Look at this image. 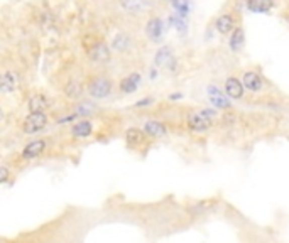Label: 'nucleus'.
<instances>
[{"label": "nucleus", "instance_id": "10", "mask_svg": "<svg viewBox=\"0 0 289 243\" xmlns=\"http://www.w3.org/2000/svg\"><path fill=\"white\" fill-rule=\"evenodd\" d=\"M146 32H148V37L151 41L158 42L161 39V36H163V21L158 17L151 19L148 22V27H146Z\"/></svg>", "mask_w": 289, "mask_h": 243}, {"label": "nucleus", "instance_id": "6", "mask_svg": "<svg viewBox=\"0 0 289 243\" xmlns=\"http://www.w3.org/2000/svg\"><path fill=\"white\" fill-rule=\"evenodd\" d=\"M93 132V125L88 120H80L71 127V135L75 139H88Z\"/></svg>", "mask_w": 289, "mask_h": 243}, {"label": "nucleus", "instance_id": "15", "mask_svg": "<svg viewBox=\"0 0 289 243\" xmlns=\"http://www.w3.org/2000/svg\"><path fill=\"white\" fill-rule=\"evenodd\" d=\"M244 39H245L244 29L242 27H235L234 32H232V36H230V47L234 51H239L240 47L244 46Z\"/></svg>", "mask_w": 289, "mask_h": 243}, {"label": "nucleus", "instance_id": "2", "mask_svg": "<svg viewBox=\"0 0 289 243\" xmlns=\"http://www.w3.org/2000/svg\"><path fill=\"white\" fill-rule=\"evenodd\" d=\"M47 125V117L44 112H31L29 115L24 118L22 130L26 133H36L41 132Z\"/></svg>", "mask_w": 289, "mask_h": 243}, {"label": "nucleus", "instance_id": "17", "mask_svg": "<svg viewBox=\"0 0 289 243\" xmlns=\"http://www.w3.org/2000/svg\"><path fill=\"white\" fill-rule=\"evenodd\" d=\"M146 132H140L139 128H129L125 133V139H127V144L129 145H135V144H140L142 139H144Z\"/></svg>", "mask_w": 289, "mask_h": 243}, {"label": "nucleus", "instance_id": "1", "mask_svg": "<svg viewBox=\"0 0 289 243\" xmlns=\"http://www.w3.org/2000/svg\"><path fill=\"white\" fill-rule=\"evenodd\" d=\"M216 117V112L213 110H198L195 113H191L188 118V125L189 128L196 132H203V130H208L213 123V118Z\"/></svg>", "mask_w": 289, "mask_h": 243}, {"label": "nucleus", "instance_id": "13", "mask_svg": "<svg viewBox=\"0 0 289 243\" xmlns=\"http://www.w3.org/2000/svg\"><path fill=\"white\" fill-rule=\"evenodd\" d=\"M274 7V0H247V9L250 12L264 14Z\"/></svg>", "mask_w": 289, "mask_h": 243}, {"label": "nucleus", "instance_id": "3", "mask_svg": "<svg viewBox=\"0 0 289 243\" xmlns=\"http://www.w3.org/2000/svg\"><path fill=\"white\" fill-rule=\"evenodd\" d=\"M88 92L93 98H107L108 95L112 93V81L110 78H105V76H98L95 78L88 87Z\"/></svg>", "mask_w": 289, "mask_h": 243}, {"label": "nucleus", "instance_id": "5", "mask_svg": "<svg viewBox=\"0 0 289 243\" xmlns=\"http://www.w3.org/2000/svg\"><path fill=\"white\" fill-rule=\"evenodd\" d=\"M244 87L250 90V92H260V90L264 88V79L262 76L259 73H255V71H247V73L244 74Z\"/></svg>", "mask_w": 289, "mask_h": 243}, {"label": "nucleus", "instance_id": "7", "mask_svg": "<svg viewBox=\"0 0 289 243\" xmlns=\"http://www.w3.org/2000/svg\"><path fill=\"white\" fill-rule=\"evenodd\" d=\"M235 19L232 14H222V16L216 19V31L220 32V34H230V32H234L235 29Z\"/></svg>", "mask_w": 289, "mask_h": 243}, {"label": "nucleus", "instance_id": "11", "mask_svg": "<svg viewBox=\"0 0 289 243\" xmlns=\"http://www.w3.org/2000/svg\"><path fill=\"white\" fill-rule=\"evenodd\" d=\"M208 93H210V100H211V105L215 108H222V110H225V108H229V97L227 95H222L219 92V88L215 87H210L208 88Z\"/></svg>", "mask_w": 289, "mask_h": 243}, {"label": "nucleus", "instance_id": "20", "mask_svg": "<svg viewBox=\"0 0 289 243\" xmlns=\"http://www.w3.org/2000/svg\"><path fill=\"white\" fill-rule=\"evenodd\" d=\"M7 179H9V171L7 168H2V183H7Z\"/></svg>", "mask_w": 289, "mask_h": 243}, {"label": "nucleus", "instance_id": "9", "mask_svg": "<svg viewBox=\"0 0 289 243\" xmlns=\"http://www.w3.org/2000/svg\"><path fill=\"white\" fill-rule=\"evenodd\" d=\"M144 132L148 137H153V139H161V137L166 135V127L163 125L161 122H156V120H148L144 123Z\"/></svg>", "mask_w": 289, "mask_h": 243}, {"label": "nucleus", "instance_id": "12", "mask_svg": "<svg viewBox=\"0 0 289 243\" xmlns=\"http://www.w3.org/2000/svg\"><path fill=\"white\" fill-rule=\"evenodd\" d=\"M140 83V74L139 73H132L127 78H124L120 81V92L124 93H134L137 88H139Z\"/></svg>", "mask_w": 289, "mask_h": 243}, {"label": "nucleus", "instance_id": "4", "mask_svg": "<svg viewBox=\"0 0 289 243\" xmlns=\"http://www.w3.org/2000/svg\"><path fill=\"white\" fill-rule=\"evenodd\" d=\"M225 95L232 100H239L244 97V83L235 76H230L225 81Z\"/></svg>", "mask_w": 289, "mask_h": 243}, {"label": "nucleus", "instance_id": "16", "mask_svg": "<svg viewBox=\"0 0 289 243\" xmlns=\"http://www.w3.org/2000/svg\"><path fill=\"white\" fill-rule=\"evenodd\" d=\"M29 108L31 112H44L47 108V100L44 95H32L29 100Z\"/></svg>", "mask_w": 289, "mask_h": 243}, {"label": "nucleus", "instance_id": "19", "mask_svg": "<svg viewBox=\"0 0 289 243\" xmlns=\"http://www.w3.org/2000/svg\"><path fill=\"white\" fill-rule=\"evenodd\" d=\"M174 7H176V11L179 12V16H186L188 12V4L184 2V0H174Z\"/></svg>", "mask_w": 289, "mask_h": 243}, {"label": "nucleus", "instance_id": "14", "mask_svg": "<svg viewBox=\"0 0 289 243\" xmlns=\"http://www.w3.org/2000/svg\"><path fill=\"white\" fill-rule=\"evenodd\" d=\"M17 87V76L12 73V71H6L2 74V81H0V90L2 93H11L14 92Z\"/></svg>", "mask_w": 289, "mask_h": 243}, {"label": "nucleus", "instance_id": "18", "mask_svg": "<svg viewBox=\"0 0 289 243\" xmlns=\"http://www.w3.org/2000/svg\"><path fill=\"white\" fill-rule=\"evenodd\" d=\"M171 59H173V54H171V49H169V47H163V49H159L158 56H156V63L158 64H166Z\"/></svg>", "mask_w": 289, "mask_h": 243}, {"label": "nucleus", "instance_id": "8", "mask_svg": "<svg viewBox=\"0 0 289 243\" xmlns=\"http://www.w3.org/2000/svg\"><path fill=\"white\" fill-rule=\"evenodd\" d=\"M46 149V142L44 140H34L29 142L22 150V157L24 159H34V157L41 155Z\"/></svg>", "mask_w": 289, "mask_h": 243}]
</instances>
